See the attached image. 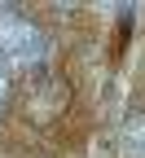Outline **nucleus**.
<instances>
[{"mask_svg":"<svg viewBox=\"0 0 145 158\" xmlns=\"http://www.w3.org/2000/svg\"><path fill=\"white\" fill-rule=\"evenodd\" d=\"M0 48L13 62H40L44 57V35L35 22H27L22 13H13V5H0Z\"/></svg>","mask_w":145,"mask_h":158,"instance_id":"1","label":"nucleus"},{"mask_svg":"<svg viewBox=\"0 0 145 158\" xmlns=\"http://www.w3.org/2000/svg\"><path fill=\"white\" fill-rule=\"evenodd\" d=\"M5 92H9V75H5V62H0V106H5Z\"/></svg>","mask_w":145,"mask_h":158,"instance_id":"2","label":"nucleus"}]
</instances>
